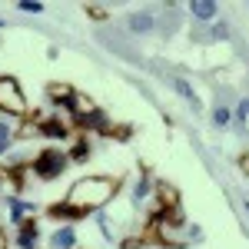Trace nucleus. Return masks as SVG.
I'll use <instances>...</instances> for the list:
<instances>
[{"mask_svg": "<svg viewBox=\"0 0 249 249\" xmlns=\"http://www.w3.org/2000/svg\"><path fill=\"white\" fill-rule=\"evenodd\" d=\"M17 7L23 14H43V3H40V0H20Z\"/></svg>", "mask_w": 249, "mask_h": 249, "instance_id": "19", "label": "nucleus"}, {"mask_svg": "<svg viewBox=\"0 0 249 249\" xmlns=\"http://www.w3.org/2000/svg\"><path fill=\"white\" fill-rule=\"evenodd\" d=\"M126 27H130L133 34H150V30L156 27V17H153V14H146V10H140V14H130Z\"/></svg>", "mask_w": 249, "mask_h": 249, "instance_id": "9", "label": "nucleus"}, {"mask_svg": "<svg viewBox=\"0 0 249 249\" xmlns=\"http://www.w3.org/2000/svg\"><path fill=\"white\" fill-rule=\"evenodd\" d=\"M96 226H100V232H103V236H107V239H110V223H107V219H103V216H96Z\"/></svg>", "mask_w": 249, "mask_h": 249, "instance_id": "22", "label": "nucleus"}, {"mask_svg": "<svg viewBox=\"0 0 249 249\" xmlns=\"http://www.w3.org/2000/svg\"><path fill=\"white\" fill-rule=\"evenodd\" d=\"M0 249H7V239H3V232H0Z\"/></svg>", "mask_w": 249, "mask_h": 249, "instance_id": "23", "label": "nucleus"}, {"mask_svg": "<svg viewBox=\"0 0 249 249\" xmlns=\"http://www.w3.org/2000/svg\"><path fill=\"white\" fill-rule=\"evenodd\" d=\"M173 87H176V93H179V96H186L193 107H199V100H196V93H193V87L186 83V80H173Z\"/></svg>", "mask_w": 249, "mask_h": 249, "instance_id": "16", "label": "nucleus"}, {"mask_svg": "<svg viewBox=\"0 0 249 249\" xmlns=\"http://www.w3.org/2000/svg\"><path fill=\"white\" fill-rule=\"evenodd\" d=\"M153 193H156L160 210H179V193L173 190L170 183H153Z\"/></svg>", "mask_w": 249, "mask_h": 249, "instance_id": "7", "label": "nucleus"}, {"mask_svg": "<svg viewBox=\"0 0 249 249\" xmlns=\"http://www.w3.org/2000/svg\"><path fill=\"white\" fill-rule=\"evenodd\" d=\"M40 230H37V219H27L23 226H17V246L20 249H37Z\"/></svg>", "mask_w": 249, "mask_h": 249, "instance_id": "8", "label": "nucleus"}, {"mask_svg": "<svg viewBox=\"0 0 249 249\" xmlns=\"http://www.w3.org/2000/svg\"><path fill=\"white\" fill-rule=\"evenodd\" d=\"M10 140H14V126H10L7 120H0V153L10 150Z\"/></svg>", "mask_w": 249, "mask_h": 249, "instance_id": "15", "label": "nucleus"}, {"mask_svg": "<svg viewBox=\"0 0 249 249\" xmlns=\"http://www.w3.org/2000/svg\"><path fill=\"white\" fill-rule=\"evenodd\" d=\"M190 14L196 20H213L216 14H219V7H216L213 0H193V3H190Z\"/></svg>", "mask_w": 249, "mask_h": 249, "instance_id": "12", "label": "nucleus"}, {"mask_svg": "<svg viewBox=\"0 0 249 249\" xmlns=\"http://www.w3.org/2000/svg\"><path fill=\"white\" fill-rule=\"evenodd\" d=\"M50 246H53V249H73V246H77V232H73V226L57 230L53 236H50Z\"/></svg>", "mask_w": 249, "mask_h": 249, "instance_id": "11", "label": "nucleus"}, {"mask_svg": "<svg viewBox=\"0 0 249 249\" xmlns=\"http://www.w3.org/2000/svg\"><path fill=\"white\" fill-rule=\"evenodd\" d=\"M116 190H120V179H116V176H80L77 183L67 190L63 199H67L73 210L90 216V213H96L100 206H107L116 196Z\"/></svg>", "mask_w": 249, "mask_h": 249, "instance_id": "1", "label": "nucleus"}, {"mask_svg": "<svg viewBox=\"0 0 249 249\" xmlns=\"http://www.w3.org/2000/svg\"><path fill=\"white\" fill-rule=\"evenodd\" d=\"M67 166H70V156L63 153V150H43V153H37V160L30 163L34 176L47 179V183H50V179H57V176H63Z\"/></svg>", "mask_w": 249, "mask_h": 249, "instance_id": "3", "label": "nucleus"}, {"mask_svg": "<svg viewBox=\"0 0 249 249\" xmlns=\"http://www.w3.org/2000/svg\"><path fill=\"white\" fill-rule=\"evenodd\" d=\"M37 130H40V136H47V140H70V126H67L63 120H57V116H40Z\"/></svg>", "mask_w": 249, "mask_h": 249, "instance_id": "5", "label": "nucleus"}, {"mask_svg": "<svg viewBox=\"0 0 249 249\" xmlns=\"http://www.w3.org/2000/svg\"><path fill=\"white\" fill-rule=\"evenodd\" d=\"M7 203H10V219H14L17 226H23V223L30 219V213H34V206H30V203H23V199H17V196H10Z\"/></svg>", "mask_w": 249, "mask_h": 249, "instance_id": "10", "label": "nucleus"}, {"mask_svg": "<svg viewBox=\"0 0 249 249\" xmlns=\"http://www.w3.org/2000/svg\"><path fill=\"white\" fill-rule=\"evenodd\" d=\"M143 246V236H126V239H120V249H140Z\"/></svg>", "mask_w": 249, "mask_h": 249, "instance_id": "20", "label": "nucleus"}, {"mask_svg": "<svg viewBox=\"0 0 249 249\" xmlns=\"http://www.w3.org/2000/svg\"><path fill=\"white\" fill-rule=\"evenodd\" d=\"M87 17H93V20H107L110 14H107L103 7H93V3H87Z\"/></svg>", "mask_w": 249, "mask_h": 249, "instance_id": "21", "label": "nucleus"}, {"mask_svg": "<svg viewBox=\"0 0 249 249\" xmlns=\"http://www.w3.org/2000/svg\"><path fill=\"white\" fill-rule=\"evenodd\" d=\"M67 156H70V163H83V160L90 156V136H77L73 146L67 150Z\"/></svg>", "mask_w": 249, "mask_h": 249, "instance_id": "13", "label": "nucleus"}, {"mask_svg": "<svg viewBox=\"0 0 249 249\" xmlns=\"http://www.w3.org/2000/svg\"><path fill=\"white\" fill-rule=\"evenodd\" d=\"M150 193H153V186H150V173H143V179L133 186V203H143Z\"/></svg>", "mask_w": 249, "mask_h": 249, "instance_id": "14", "label": "nucleus"}, {"mask_svg": "<svg viewBox=\"0 0 249 249\" xmlns=\"http://www.w3.org/2000/svg\"><path fill=\"white\" fill-rule=\"evenodd\" d=\"M232 120H236L239 126H243V123L249 120V96H246V100H239V107L232 110Z\"/></svg>", "mask_w": 249, "mask_h": 249, "instance_id": "18", "label": "nucleus"}, {"mask_svg": "<svg viewBox=\"0 0 249 249\" xmlns=\"http://www.w3.org/2000/svg\"><path fill=\"white\" fill-rule=\"evenodd\" d=\"M0 186H3V173H0Z\"/></svg>", "mask_w": 249, "mask_h": 249, "instance_id": "24", "label": "nucleus"}, {"mask_svg": "<svg viewBox=\"0 0 249 249\" xmlns=\"http://www.w3.org/2000/svg\"><path fill=\"white\" fill-rule=\"evenodd\" d=\"M0 113L3 116H27V93L17 77H0Z\"/></svg>", "mask_w": 249, "mask_h": 249, "instance_id": "2", "label": "nucleus"}, {"mask_svg": "<svg viewBox=\"0 0 249 249\" xmlns=\"http://www.w3.org/2000/svg\"><path fill=\"white\" fill-rule=\"evenodd\" d=\"M213 123H216V126H230L232 123V110L230 107H216V110H213Z\"/></svg>", "mask_w": 249, "mask_h": 249, "instance_id": "17", "label": "nucleus"}, {"mask_svg": "<svg viewBox=\"0 0 249 249\" xmlns=\"http://www.w3.org/2000/svg\"><path fill=\"white\" fill-rule=\"evenodd\" d=\"M47 216H50V219H63V223H77V219L87 216V213L73 210L67 199H60V203H50V206H47Z\"/></svg>", "mask_w": 249, "mask_h": 249, "instance_id": "6", "label": "nucleus"}, {"mask_svg": "<svg viewBox=\"0 0 249 249\" xmlns=\"http://www.w3.org/2000/svg\"><path fill=\"white\" fill-rule=\"evenodd\" d=\"M47 96H50V103H53V107L73 113V96H77V90H73L70 83H50V87H47Z\"/></svg>", "mask_w": 249, "mask_h": 249, "instance_id": "4", "label": "nucleus"}]
</instances>
